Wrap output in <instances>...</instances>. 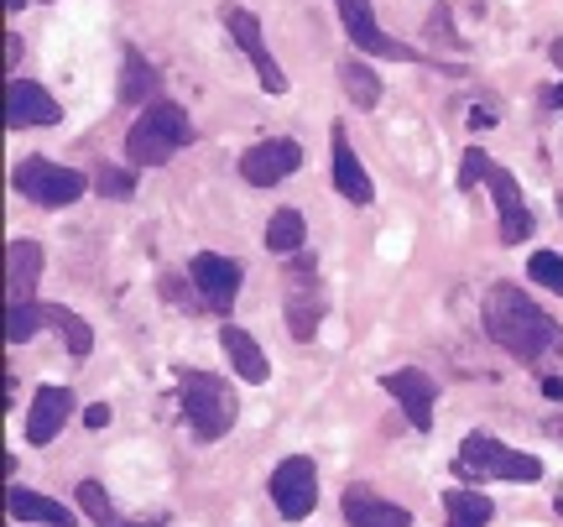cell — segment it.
I'll return each mask as SVG.
<instances>
[{
  "label": "cell",
  "instance_id": "e0dca14e",
  "mask_svg": "<svg viewBox=\"0 0 563 527\" xmlns=\"http://www.w3.org/2000/svg\"><path fill=\"white\" fill-rule=\"evenodd\" d=\"M37 277H42V245L37 241H11L5 245V293L11 304H37Z\"/></svg>",
  "mask_w": 563,
  "mask_h": 527
},
{
  "label": "cell",
  "instance_id": "8fae6325",
  "mask_svg": "<svg viewBox=\"0 0 563 527\" xmlns=\"http://www.w3.org/2000/svg\"><path fill=\"white\" fill-rule=\"evenodd\" d=\"M298 167H302V146L287 142V136H272V142H256L251 152H241V178L251 188H272L287 173H298Z\"/></svg>",
  "mask_w": 563,
  "mask_h": 527
},
{
  "label": "cell",
  "instance_id": "6da1fadb",
  "mask_svg": "<svg viewBox=\"0 0 563 527\" xmlns=\"http://www.w3.org/2000/svg\"><path fill=\"white\" fill-rule=\"evenodd\" d=\"M485 334L501 350H511L517 361H543V355L563 350L559 319L543 314L522 287H511V283H496L485 293Z\"/></svg>",
  "mask_w": 563,
  "mask_h": 527
},
{
  "label": "cell",
  "instance_id": "8d00e7d4",
  "mask_svg": "<svg viewBox=\"0 0 563 527\" xmlns=\"http://www.w3.org/2000/svg\"><path fill=\"white\" fill-rule=\"evenodd\" d=\"M559 215H563V194H559Z\"/></svg>",
  "mask_w": 563,
  "mask_h": 527
},
{
  "label": "cell",
  "instance_id": "4dcf8cb0",
  "mask_svg": "<svg viewBox=\"0 0 563 527\" xmlns=\"http://www.w3.org/2000/svg\"><path fill=\"white\" fill-rule=\"evenodd\" d=\"M84 424H89V428H104V424H110V407H104V403L84 407Z\"/></svg>",
  "mask_w": 563,
  "mask_h": 527
},
{
  "label": "cell",
  "instance_id": "4316f807",
  "mask_svg": "<svg viewBox=\"0 0 563 527\" xmlns=\"http://www.w3.org/2000/svg\"><path fill=\"white\" fill-rule=\"evenodd\" d=\"M42 325H47V304H11V314H5V340H11V345H26Z\"/></svg>",
  "mask_w": 563,
  "mask_h": 527
},
{
  "label": "cell",
  "instance_id": "d6a6232c",
  "mask_svg": "<svg viewBox=\"0 0 563 527\" xmlns=\"http://www.w3.org/2000/svg\"><path fill=\"white\" fill-rule=\"evenodd\" d=\"M543 105H548V110H563V84H553V89H543Z\"/></svg>",
  "mask_w": 563,
  "mask_h": 527
},
{
  "label": "cell",
  "instance_id": "5bb4252c",
  "mask_svg": "<svg viewBox=\"0 0 563 527\" xmlns=\"http://www.w3.org/2000/svg\"><path fill=\"white\" fill-rule=\"evenodd\" d=\"M490 199H496V209H501V241L506 245H522L527 235H532V209L522 204V188H517V178L506 173V167H490Z\"/></svg>",
  "mask_w": 563,
  "mask_h": 527
},
{
  "label": "cell",
  "instance_id": "484cf974",
  "mask_svg": "<svg viewBox=\"0 0 563 527\" xmlns=\"http://www.w3.org/2000/svg\"><path fill=\"white\" fill-rule=\"evenodd\" d=\"M340 84H344V95L361 105V110H371V105L382 100V79H376V74H371L361 58H344L340 63Z\"/></svg>",
  "mask_w": 563,
  "mask_h": 527
},
{
  "label": "cell",
  "instance_id": "30bf717a",
  "mask_svg": "<svg viewBox=\"0 0 563 527\" xmlns=\"http://www.w3.org/2000/svg\"><path fill=\"white\" fill-rule=\"evenodd\" d=\"M224 26H230V37L241 42V53H245V58L256 63V74H262V89H266V95H282V89H287V74L277 68V58H272V47H266L262 21L251 17V11H241V6H224Z\"/></svg>",
  "mask_w": 563,
  "mask_h": 527
},
{
  "label": "cell",
  "instance_id": "ac0fdd59",
  "mask_svg": "<svg viewBox=\"0 0 563 527\" xmlns=\"http://www.w3.org/2000/svg\"><path fill=\"white\" fill-rule=\"evenodd\" d=\"M334 188H340L350 204H371V199H376L371 173L361 167L355 146H350V136H344V125H334Z\"/></svg>",
  "mask_w": 563,
  "mask_h": 527
},
{
  "label": "cell",
  "instance_id": "277c9868",
  "mask_svg": "<svg viewBox=\"0 0 563 527\" xmlns=\"http://www.w3.org/2000/svg\"><path fill=\"white\" fill-rule=\"evenodd\" d=\"M11 183H16L21 199L42 204V209H63V204L84 199V188H89L95 178H84V173H74V167L47 163V157H32V163L16 167V178H11Z\"/></svg>",
  "mask_w": 563,
  "mask_h": 527
},
{
  "label": "cell",
  "instance_id": "3957f363",
  "mask_svg": "<svg viewBox=\"0 0 563 527\" xmlns=\"http://www.w3.org/2000/svg\"><path fill=\"white\" fill-rule=\"evenodd\" d=\"M178 386H183V413H188V424H194V433H199V439H209V444H214V439H224V433L235 428L241 403H235L230 382L209 376V371H183Z\"/></svg>",
  "mask_w": 563,
  "mask_h": 527
},
{
  "label": "cell",
  "instance_id": "74e56055",
  "mask_svg": "<svg viewBox=\"0 0 563 527\" xmlns=\"http://www.w3.org/2000/svg\"><path fill=\"white\" fill-rule=\"evenodd\" d=\"M559 512H563V496H559Z\"/></svg>",
  "mask_w": 563,
  "mask_h": 527
},
{
  "label": "cell",
  "instance_id": "8992f818",
  "mask_svg": "<svg viewBox=\"0 0 563 527\" xmlns=\"http://www.w3.org/2000/svg\"><path fill=\"white\" fill-rule=\"evenodd\" d=\"M319 319H323V293L319 277H313V256L298 251V266L287 272V329H292V340H313Z\"/></svg>",
  "mask_w": 563,
  "mask_h": 527
},
{
  "label": "cell",
  "instance_id": "7402d4cb",
  "mask_svg": "<svg viewBox=\"0 0 563 527\" xmlns=\"http://www.w3.org/2000/svg\"><path fill=\"white\" fill-rule=\"evenodd\" d=\"M443 517H449V527H490L496 507L481 491H443Z\"/></svg>",
  "mask_w": 563,
  "mask_h": 527
},
{
  "label": "cell",
  "instance_id": "ba28073f",
  "mask_svg": "<svg viewBox=\"0 0 563 527\" xmlns=\"http://www.w3.org/2000/svg\"><path fill=\"white\" fill-rule=\"evenodd\" d=\"M241 262H230V256H214V251H199L194 262H188V283L199 293L203 304L214 308V314H230L235 304V293H241Z\"/></svg>",
  "mask_w": 563,
  "mask_h": 527
},
{
  "label": "cell",
  "instance_id": "44dd1931",
  "mask_svg": "<svg viewBox=\"0 0 563 527\" xmlns=\"http://www.w3.org/2000/svg\"><path fill=\"white\" fill-rule=\"evenodd\" d=\"M162 74L157 68H152V63L141 58L136 47H131V53H125V84H121V100L125 105H157L162 95Z\"/></svg>",
  "mask_w": 563,
  "mask_h": 527
},
{
  "label": "cell",
  "instance_id": "f1b7e54d",
  "mask_svg": "<svg viewBox=\"0 0 563 527\" xmlns=\"http://www.w3.org/2000/svg\"><path fill=\"white\" fill-rule=\"evenodd\" d=\"M95 188H100L104 199H131V194H136V178H131L125 167H100V173H95Z\"/></svg>",
  "mask_w": 563,
  "mask_h": 527
},
{
  "label": "cell",
  "instance_id": "e575fe53",
  "mask_svg": "<svg viewBox=\"0 0 563 527\" xmlns=\"http://www.w3.org/2000/svg\"><path fill=\"white\" fill-rule=\"evenodd\" d=\"M553 68H563V42H553Z\"/></svg>",
  "mask_w": 563,
  "mask_h": 527
},
{
  "label": "cell",
  "instance_id": "4fadbf2b",
  "mask_svg": "<svg viewBox=\"0 0 563 527\" xmlns=\"http://www.w3.org/2000/svg\"><path fill=\"white\" fill-rule=\"evenodd\" d=\"M68 413H74V392L68 386H37V397H32V413H26V444L42 449L58 439V428L68 424Z\"/></svg>",
  "mask_w": 563,
  "mask_h": 527
},
{
  "label": "cell",
  "instance_id": "603a6c76",
  "mask_svg": "<svg viewBox=\"0 0 563 527\" xmlns=\"http://www.w3.org/2000/svg\"><path fill=\"white\" fill-rule=\"evenodd\" d=\"M74 496H79L84 517H89L95 527H157L152 517H146V523H131V517H121V512L110 507V496H104L100 481H79V491H74Z\"/></svg>",
  "mask_w": 563,
  "mask_h": 527
},
{
  "label": "cell",
  "instance_id": "7a4b0ae2",
  "mask_svg": "<svg viewBox=\"0 0 563 527\" xmlns=\"http://www.w3.org/2000/svg\"><path fill=\"white\" fill-rule=\"evenodd\" d=\"M194 142V121H188V110L173 100H157L141 110V121L131 125V136H125V152H131V163L136 167H162L173 163L183 146Z\"/></svg>",
  "mask_w": 563,
  "mask_h": 527
},
{
  "label": "cell",
  "instance_id": "1f68e13d",
  "mask_svg": "<svg viewBox=\"0 0 563 527\" xmlns=\"http://www.w3.org/2000/svg\"><path fill=\"white\" fill-rule=\"evenodd\" d=\"M485 125H496V110L475 105V110H470V131H485Z\"/></svg>",
  "mask_w": 563,
  "mask_h": 527
},
{
  "label": "cell",
  "instance_id": "d6986e66",
  "mask_svg": "<svg viewBox=\"0 0 563 527\" xmlns=\"http://www.w3.org/2000/svg\"><path fill=\"white\" fill-rule=\"evenodd\" d=\"M5 507H11V517H16V523L74 527V512L63 507V502H53V496H37V491H26V486H11V496H5Z\"/></svg>",
  "mask_w": 563,
  "mask_h": 527
},
{
  "label": "cell",
  "instance_id": "83f0119b",
  "mask_svg": "<svg viewBox=\"0 0 563 527\" xmlns=\"http://www.w3.org/2000/svg\"><path fill=\"white\" fill-rule=\"evenodd\" d=\"M527 277L548 293H563V256L559 251H532V262H527Z\"/></svg>",
  "mask_w": 563,
  "mask_h": 527
},
{
  "label": "cell",
  "instance_id": "cb8c5ba5",
  "mask_svg": "<svg viewBox=\"0 0 563 527\" xmlns=\"http://www.w3.org/2000/svg\"><path fill=\"white\" fill-rule=\"evenodd\" d=\"M302 235H308V224H302L298 209H277L272 224H266V251H272V256H298Z\"/></svg>",
  "mask_w": 563,
  "mask_h": 527
},
{
  "label": "cell",
  "instance_id": "2e32d148",
  "mask_svg": "<svg viewBox=\"0 0 563 527\" xmlns=\"http://www.w3.org/2000/svg\"><path fill=\"white\" fill-rule=\"evenodd\" d=\"M344 523L350 527H412V517H407V507H397V502H382L376 491L365 486H350L344 491Z\"/></svg>",
  "mask_w": 563,
  "mask_h": 527
},
{
  "label": "cell",
  "instance_id": "d590c367",
  "mask_svg": "<svg viewBox=\"0 0 563 527\" xmlns=\"http://www.w3.org/2000/svg\"><path fill=\"white\" fill-rule=\"evenodd\" d=\"M5 6H11V11H21V6H26V0H5Z\"/></svg>",
  "mask_w": 563,
  "mask_h": 527
},
{
  "label": "cell",
  "instance_id": "836d02e7",
  "mask_svg": "<svg viewBox=\"0 0 563 527\" xmlns=\"http://www.w3.org/2000/svg\"><path fill=\"white\" fill-rule=\"evenodd\" d=\"M543 392L553 397V403H563V382H559V376H543Z\"/></svg>",
  "mask_w": 563,
  "mask_h": 527
},
{
  "label": "cell",
  "instance_id": "ffe728a7",
  "mask_svg": "<svg viewBox=\"0 0 563 527\" xmlns=\"http://www.w3.org/2000/svg\"><path fill=\"white\" fill-rule=\"evenodd\" d=\"M220 345H224V355L235 361V371H241L245 382L262 386L266 376H272V365H266L262 345H256V340H251V334H245L241 325H224V329H220Z\"/></svg>",
  "mask_w": 563,
  "mask_h": 527
},
{
  "label": "cell",
  "instance_id": "52a82bcc",
  "mask_svg": "<svg viewBox=\"0 0 563 527\" xmlns=\"http://www.w3.org/2000/svg\"><path fill=\"white\" fill-rule=\"evenodd\" d=\"M272 502H277V512L287 523H302L313 512V502H319V470H313V460H302V454L282 460L272 470Z\"/></svg>",
  "mask_w": 563,
  "mask_h": 527
},
{
  "label": "cell",
  "instance_id": "7c38bea8",
  "mask_svg": "<svg viewBox=\"0 0 563 527\" xmlns=\"http://www.w3.org/2000/svg\"><path fill=\"white\" fill-rule=\"evenodd\" d=\"M382 386L397 397V403H402L407 424H412V428H433V403H439V386L428 382L422 371H412V365H407V371H386Z\"/></svg>",
  "mask_w": 563,
  "mask_h": 527
},
{
  "label": "cell",
  "instance_id": "5b68a950",
  "mask_svg": "<svg viewBox=\"0 0 563 527\" xmlns=\"http://www.w3.org/2000/svg\"><path fill=\"white\" fill-rule=\"evenodd\" d=\"M464 470H481V475H501V481H543V460L538 454H522V449L501 444L490 433H470L460 444Z\"/></svg>",
  "mask_w": 563,
  "mask_h": 527
},
{
  "label": "cell",
  "instance_id": "9a60e30c",
  "mask_svg": "<svg viewBox=\"0 0 563 527\" xmlns=\"http://www.w3.org/2000/svg\"><path fill=\"white\" fill-rule=\"evenodd\" d=\"M5 121L16 125H58L63 121V110H58V100L42 89V84H32V79H11V89H5Z\"/></svg>",
  "mask_w": 563,
  "mask_h": 527
},
{
  "label": "cell",
  "instance_id": "f546056e",
  "mask_svg": "<svg viewBox=\"0 0 563 527\" xmlns=\"http://www.w3.org/2000/svg\"><path fill=\"white\" fill-rule=\"evenodd\" d=\"M485 178H490V163H485V152H475V146H470V152H464V167H460V188L470 194V188H475V183H485Z\"/></svg>",
  "mask_w": 563,
  "mask_h": 527
},
{
  "label": "cell",
  "instance_id": "9c48e42d",
  "mask_svg": "<svg viewBox=\"0 0 563 527\" xmlns=\"http://www.w3.org/2000/svg\"><path fill=\"white\" fill-rule=\"evenodd\" d=\"M334 6H340L344 32H350V42H355L361 53H371V58H418V47H407V42H397V37H386L382 26H376L371 0H334Z\"/></svg>",
  "mask_w": 563,
  "mask_h": 527
},
{
  "label": "cell",
  "instance_id": "d4e9b609",
  "mask_svg": "<svg viewBox=\"0 0 563 527\" xmlns=\"http://www.w3.org/2000/svg\"><path fill=\"white\" fill-rule=\"evenodd\" d=\"M47 325H53V329L63 334V345H68V355H74V361H84V355L95 350V334H89V325H84V319L74 314V308L47 304Z\"/></svg>",
  "mask_w": 563,
  "mask_h": 527
}]
</instances>
